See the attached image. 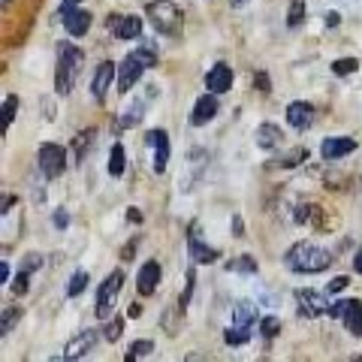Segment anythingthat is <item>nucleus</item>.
<instances>
[{
  "instance_id": "f257e3e1",
  "label": "nucleus",
  "mask_w": 362,
  "mask_h": 362,
  "mask_svg": "<svg viewBox=\"0 0 362 362\" xmlns=\"http://www.w3.org/2000/svg\"><path fill=\"white\" fill-rule=\"evenodd\" d=\"M284 263L290 272H296V275H317V272H326L332 266V254L314 242H296L287 251Z\"/></svg>"
},
{
  "instance_id": "f03ea898",
  "label": "nucleus",
  "mask_w": 362,
  "mask_h": 362,
  "mask_svg": "<svg viewBox=\"0 0 362 362\" xmlns=\"http://www.w3.org/2000/svg\"><path fill=\"white\" fill-rule=\"evenodd\" d=\"M82 61L85 54L78 45L73 42H61L58 45V70H54V90L61 97H66L70 90L76 88V78H78V70H82Z\"/></svg>"
},
{
  "instance_id": "7ed1b4c3",
  "label": "nucleus",
  "mask_w": 362,
  "mask_h": 362,
  "mask_svg": "<svg viewBox=\"0 0 362 362\" xmlns=\"http://www.w3.org/2000/svg\"><path fill=\"white\" fill-rule=\"evenodd\" d=\"M148 18H151V25L160 30V33H178L181 30V9L173 4V0H151L148 4Z\"/></svg>"
},
{
  "instance_id": "20e7f679",
  "label": "nucleus",
  "mask_w": 362,
  "mask_h": 362,
  "mask_svg": "<svg viewBox=\"0 0 362 362\" xmlns=\"http://www.w3.org/2000/svg\"><path fill=\"white\" fill-rule=\"evenodd\" d=\"M124 287V272H112V275L103 281V284L97 287V302H94V314L100 317V320H109L112 317V308H115V299L118 293Z\"/></svg>"
},
{
  "instance_id": "39448f33",
  "label": "nucleus",
  "mask_w": 362,
  "mask_h": 362,
  "mask_svg": "<svg viewBox=\"0 0 362 362\" xmlns=\"http://www.w3.org/2000/svg\"><path fill=\"white\" fill-rule=\"evenodd\" d=\"M37 166H40V173L45 178H58L66 169V151L54 142H42L40 151H37Z\"/></svg>"
},
{
  "instance_id": "423d86ee",
  "label": "nucleus",
  "mask_w": 362,
  "mask_h": 362,
  "mask_svg": "<svg viewBox=\"0 0 362 362\" xmlns=\"http://www.w3.org/2000/svg\"><path fill=\"white\" fill-rule=\"evenodd\" d=\"M326 296H329V293H320V290H311V287L296 290L299 314L308 317V320H314V317H320V314H329V299Z\"/></svg>"
},
{
  "instance_id": "0eeeda50",
  "label": "nucleus",
  "mask_w": 362,
  "mask_h": 362,
  "mask_svg": "<svg viewBox=\"0 0 362 362\" xmlns=\"http://www.w3.org/2000/svg\"><path fill=\"white\" fill-rule=\"evenodd\" d=\"M145 70H148V64H145L136 52H130L127 58L121 61V66H118V90H121V94H130Z\"/></svg>"
},
{
  "instance_id": "6e6552de",
  "label": "nucleus",
  "mask_w": 362,
  "mask_h": 362,
  "mask_svg": "<svg viewBox=\"0 0 362 362\" xmlns=\"http://www.w3.org/2000/svg\"><path fill=\"white\" fill-rule=\"evenodd\" d=\"M118 78V66H112V61H103L97 66V73L94 78H90V94H94L97 103H106V97H109V88L112 82Z\"/></svg>"
},
{
  "instance_id": "1a4fd4ad",
  "label": "nucleus",
  "mask_w": 362,
  "mask_h": 362,
  "mask_svg": "<svg viewBox=\"0 0 362 362\" xmlns=\"http://www.w3.org/2000/svg\"><path fill=\"white\" fill-rule=\"evenodd\" d=\"M106 28L115 33V40H136L142 33V18L139 16H109Z\"/></svg>"
},
{
  "instance_id": "9d476101",
  "label": "nucleus",
  "mask_w": 362,
  "mask_h": 362,
  "mask_svg": "<svg viewBox=\"0 0 362 362\" xmlns=\"http://www.w3.org/2000/svg\"><path fill=\"white\" fill-rule=\"evenodd\" d=\"M145 142L154 148V173L163 175L166 166H169V133L166 130H148Z\"/></svg>"
},
{
  "instance_id": "9b49d317",
  "label": "nucleus",
  "mask_w": 362,
  "mask_h": 362,
  "mask_svg": "<svg viewBox=\"0 0 362 362\" xmlns=\"http://www.w3.org/2000/svg\"><path fill=\"white\" fill-rule=\"evenodd\" d=\"M61 21L70 37H85L90 28V13L82 6H70V9H61Z\"/></svg>"
},
{
  "instance_id": "f8f14e48",
  "label": "nucleus",
  "mask_w": 362,
  "mask_h": 362,
  "mask_svg": "<svg viewBox=\"0 0 362 362\" xmlns=\"http://www.w3.org/2000/svg\"><path fill=\"white\" fill-rule=\"evenodd\" d=\"M354 151H356V139H350V136H329V139H323V145H320L323 160H341V157L354 154Z\"/></svg>"
},
{
  "instance_id": "ddd939ff",
  "label": "nucleus",
  "mask_w": 362,
  "mask_h": 362,
  "mask_svg": "<svg viewBox=\"0 0 362 362\" xmlns=\"http://www.w3.org/2000/svg\"><path fill=\"white\" fill-rule=\"evenodd\" d=\"M218 115V94H202L197 103H194V112H190V124L194 127H206V124Z\"/></svg>"
},
{
  "instance_id": "4468645a",
  "label": "nucleus",
  "mask_w": 362,
  "mask_h": 362,
  "mask_svg": "<svg viewBox=\"0 0 362 362\" xmlns=\"http://www.w3.org/2000/svg\"><path fill=\"white\" fill-rule=\"evenodd\" d=\"M206 88L211 94H226L233 88V66L230 64H214L206 73Z\"/></svg>"
},
{
  "instance_id": "2eb2a0df",
  "label": "nucleus",
  "mask_w": 362,
  "mask_h": 362,
  "mask_svg": "<svg viewBox=\"0 0 362 362\" xmlns=\"http://www.w3.org/2000/svg\"><path fill=\"white\" fill-rule=\"evenodd\" d=\"M160 278H163L160 263H157V259H148V263H142V269H139L136 287H139L142 296H151V293L157 290V284H160Z\"/></svg>"
},
{
  "instance_id": "dca6fc26",
  "label": "nucleus",
  "mask_w": 362,
  "mask_h": 362,
  "mask_svg": "<svg viewBox=\"0 0 362 362\" xmlns=\"http://www.w3.org/2000/svg\"><path fill=\"white\" fill-rule=\"evenodd\" d=\"M187 251H190V257H194V263H199V266H209V263H214L221 254H218V247H209L206 242L199 239V233H197V226L187 233Z\"/></svg>"
},
{
  "instance_id": "f3484780",
  "label": "nucleus",
  "mask_w": 362,
  "mask_h": 362,
  "mask_svg": "<svg viewBox=\"0 0 362 362\" xmlns=\"http://www.w3.org/2000/svg\"><path fill=\"white\" fill-rule=\"evenodd\" d=\"M287 124L296 130H308L314 124V106L305 103V100H296V103L287 106Z\"/></svg>"
},
{
  "instance_id": "a211bd4d",
  "label": "nucleus",
  "mask_w": 362,
  "mask_h": 362,
  "mask_svg": "<svg viewBox=\"0 0 362 362\" xmlns=\"http://www.w3.org/2000/svg\"><path fill=\"white\" fill-rule=\"evenodd\" d=\"M254 142H257V148H263V151H275V148H281V142H284V133H281L278 124H259L254 133Z\"/></svg>"
},
{
  "instance_id": "6ab92c4d",
  "label": "nucleus",
  "mask_w": 362,
  "mask_h": 362,
  "mask_svg": "<svg viewBox=\"0 0 362 362\" xmlns=\"http://www.w3.org/2000/svg\"><path fill=\"white\" fill-rule=\"evenodd\" d=\"M97 344V332L94 329H85V332H78L70 344L64 347V359H82L88 350H94Z\"/></svg>"
},
{
  "instance_id": "aec40b11",
  "label": "nucleus",
  "mask_w": 362,
  "mask_h": 362,
  "mask_svg": "<svg viewBox=\"0 0 362 362\" xmlns=\"http://www.w3.org/2000/svg\"><path fill=\"white\" fill-rule=\"evenodd\" d=\"M341 323H344V329L359 338L362 335V302L359 299H347V308L341 314Z\"/></svg>"
},
{
  "instance_id": "412c9836",
  "label": "nucleus",
  "mask_w": 362,
  "mask_h": 362,
  "mask_svg": "<svg viewBox=\"0 0 362 362\" xmlns=\"http://www.w3.org/2000/svg\"><path fill=\"white\" fill-rule=\"evenodd\" d=\"M233 323H242V326H254L257 323V305L251 299H242L233 305Z\"/></svg>"
},
{
  "instance_id": "4be33fe9",
  "label": "nucleus",
  "mask_w": 362,
  "mask_h": 362,
  "mask_svg": "<svg viewBox=\"0 0 362 362\" xmlns=\"http://www.w3.org/2000/svg\"><path fill=\"white\" fill-rule=\"evenodd\" d=\"M308 157H311V151L305 148V145H296V148H293V151H284V154H281V157H278V160L272 163V166H281V169H293V166L305 163V160H308Z\"/></svg>"
},
{
  "instance_id": "5701e85b",
  "label": "nucleus",
  "mask_w": 362,
  "mask_h": 362,
  "mask_svg": "<svg viewBox=\"0 0 362 362\" xmlns=\"http://www.w3.org/2000/svg\"><path fill=\"white\" fill-rule=\"evenodd\" d=\"M223 341L230 347H239V344H247L251 341V326H242V323H233L230 329L223 332Z\"/></svg>"
},
{
  "instance_id": "b1692460",
  "label": "nucleus",
  "mask_w": 362,
  "mask_h": 362,
  "mask_svg": "<svg viewBox=\"0 0 362 362\" xmlns=\"http://www.w3.org/2000/svg\"><path fill=\"white\" fill-rule=\"evenodd\" d=\"M106 169H109V175H112V178H118V175L124 173V145H121V142H115V145H112Z\"/></svg>"
},
{
  "instance_id": "393cba45",
  "label": "nucleus",
  "mask_w": 362,
  "mask_h": 362,
  "mask_svg": "<svg viewBox=\"0 0 362 362\" xmlns=\"http://www.w3.org/2000/svg\"><path fill=\"white\" fill-rule=\"evenodd\" d=\"M142 115H145V112H142V103L136 100V103H130L127 109H124V115L118 118V124H121V127H136V124L142 121Z\"/></svg>"
},
{
  "instance_id": "a878e982",
  "label": "nucleus",
  "mask_w": 362,
  "mask_h": 362,
  "mask_svg": "<svg viewBox=\"0 0 362 362\" xmlns=\"http://www.w3.org/2000/svg\"><path fill=\"white\" fill-rule=\"evenodd\" d=\"M226 269L230 272H247V275H257V259L254 257H247V254H242V257H235V259H230V263H226Z\"/></svg>"
},
{
  "instance_id": "bb28decb",
  "label": "nucleus",
  "mask_w": 362,
  "mask_h": 362,
  "mask_svg": "<svg viewBox=\"0 0 362 362\" xmlns=\"http://www.w3.org/2000/svg\"><path fill=\"white\" fill-rule=\"evenodd\" d=\"M151 350H154V341H133V344L127 347V354H124V359H127V362L142 359V356H148Z\"/></svg>"
},
{
  "instance_id": "cd10ccee",
  "label": "nucleus",
  "mask_w": 362,
  "mask_h": 362,
  "mask_svg": "<svg viewBox=\"0 0 362 362\" xmlns=\"http://www.w3.org/2000/svg\"><path fill=\"white\" fill-rule=\"evenodd\" d=\"M18 106H21V103H18V97H16V94L4 100V133L13 127V118L18 115Z\"/></svg>"
},
{
  "instance_id": "c85d7f7f",
  "label": "nucleus",
  "mask_w": 362,
  "mask_h": 362,
  "mask_svg": "<svg viewBox=\"0 0 362 362\" xmlns=\"http://www.w3.org/2000/svg\"><path fill=\"white\" fill-rule=\"evenodd\" d=\"M88 272H76V275L70 278V287H66V296H70V299H76L78 296V293H82L85 287H88Z\"/></svg>"
},
{
  "instance_id": "c756f323",
  "label": "nucleus",
  "mask_w": 362,
  "mask_h": 362,
  "mask_svg": "<svg viewBox=\"0 0 362 362\" xmlns=\"http://www.w3.org/2000/svg\"><path fill=\"white\" fill-rule=\"evenodd\" d=\"M359 70V61L356 58H338L332 64V73L335 76H350V73H356Z\"/></svg>"
},
{
  "instance_id": "7c9ffc66",
  "label": "nucleus",
  "mask_w": 362,
  "mask_h": 362,
  "mask_svg": "<svg viewBox=\"0 0 362 362\" xmlns=\"http://www.w3.org/2000/svg\"><path fill=\"white\" fill-rule=\"evenodd\" d=\"M18 317H21V308H6L4 311V320H0V335L13 332V326L18 323Z\"/></svg>"
},
{
  "instance_id": "2f4dec72",
  "label": "nucleus",
  "mask_w": 362,
  "mask_h": 362,
  "mask_svg": "<svg viewBox=\"0 0 362 362\" xmlns=\"http://www.w3.org/2000/svg\"><path fill=\"white\" fill-rule=\"evenodd\" d=\"M121 332H124V320H121V317H112V320L103 326V338H106V341H118Z\"/></svg>"
},
{
  "instance_id": "473e14b6",
  "label": "nucleus",
  "mask_w": 362,
  "mask_h": 362,
  "mask_svg": "<svg viewBox=\"0 0 362 362\" xmlns=\"http://www.w3.org/2000/svg\"><path fill=\"white\" fill-rule=\"evenodd\" d=\"M305 18V0H293L290 4V16H287V25L290 28H299Z\"/></svg>"
},
{
  "instance_id": "72a5a7b5",
  "label": "nucleus",
  "mask_w": 362,
  "mask_h": 362,
  "mask_svg": "<svg viewBox=\"0 0 362 362\" xmlns=\"http://www.w3.org/2000/svg\"><path fill=\"white\" fill-rule=\"evenodd\" d=\"M94 133H97V130H85V133L76 136V157H78V160L85 157V148H90V145H94Z\"/></svg>"
},
{
  "instance_id": "f704fd0d",
  "label": "nucleus",
  "mask_w": 362,
  "mask_h": 362,
  "mask_svg": "<svg viewBox=\"0 0 362 362\" xmlns=\"http://www.w3.org/2000/svg\"><path fill=\"white\" fill-rule=\"evenodd\" d=\"M194 287H197V275H194V269H190V272H187V287H185V293L178 296V308H181V311H185L187 305H190V296H194Z\"/></svg>"
},
{
  "instance_id": "c9c22d12",
  "label": "nucleus",
  "mask_w": 362,
  "mask_h": 362,
  "mask_svg": "<svg viewBox=\"0 0 362 362\" xmlns=\"http://www.w3.org/2000/svg\"><path fill=\"white\" fill-rule=\"evenodd\" d=\"M30 275H33V272H28V269H18V275H16V281H13V293H16V296H25V293H28Z\"/></svg>"
},
{
  "instance_id": "e433bc0d",
  "label": "nucleus",
  "mask_w": 362,
  "mask_h": 362,
  "mask_svg": "<svg viewBox=\"0 0 362 362\" xmlns=\"http://www.w3.org/2000/svg\"><path fill=\"white\" fill-rule=\"evenodd\" d=\"M259 332H263L266 338H275L281 332V320L278 317H263V320H259Z\"/></svg>"
},
{
  "instance_id": "4c0bfd02",
  "label": "nucleus",
  "mask_w": 362,
  "mask_h": 362,
  "mask_svg": "<svg viewBox=\"0 0 362 362\" xmlns=\"http://www.w3.org/2000/svg\"><path fill=\"white\" fill-rule=\"evenodd\" d=\"M347 284H350V278L347 275H338V278H332L329 284H326V293H341Z\"/></svg>"
},
{
  "instance_id": "58836bf2",
  "label": "nucleus",
  "mask_w": 362,
  "mask_h": 362,
  "mask_svg": "<svg viewBox=\"0 0 362 362\" xmlns=\"http://www.w3.org/2000/svg\"><path fill=\"white\" fill-rule=\"evenodd\" d=\"M40 266H42V257L40 254H28L25 263H21V269H28V272H37Z\"/></svg>"
},
{
  "instance_id": "ea45409f",
  "label": "nucleus",
  "mask_w": 362,
  "mask_h": 362,
  "mask_svg": "<svg viewBox=\"0 0 362 362\" xmlns=\"http://www.w3.org/2000/svg\"><path fill=\"white\" fill-rule=\"evenodd\" d=\"M254 88H257V90H263V94H269V90H272L269 76H266V73H257V76H254Z\"/></svg>"
},
{
  "instance_id": "a19ab883",
  "label": "nucleus",
  "mask_w": 362,
  "mask_h": 362,
  "mask_svg": "<svg viewBox=\"0 0 362 362\" xmlns=\"http://www.w3.org/2000/svg\"><path fill=\"white\" fill-rule=\"evenodd\" d=\"M230 230H233V235H245V221H242V214H233V221H230Z\"/></svg>"
},
{
  "instance_id": "79ce46f5",
  "label": "nucleus",
  "mask_w": 362,
  "mask_h": 362,
  "mask_svg": "<svg viewBox=\"0 0 362 362\" xmlns=\"http://www.w3.org/2000/svg\"><path fill=\"white\" fill-rule=\"evenodd\" d=\"M344 308H347V299L332 302V305H329V317H341V314H344Z\"/></svg>"
},
{
  "instance_id": "37998d69",
  "label": "nucleus",
  "mask_w": 362,
  "mask_h": 362,
  "mask_svg": "<svg viewBox=\"0 0 362 362\" xmlns=\"http://www.w3.org/2000/svg\"><path fill=\"white\" fill-rule=\"evenodd\" d=\"M66 223H70V214H66L64 209H61V211H54V226H58V230H64Z\"/></svg>"
},
{
  "instance_id": "c03bdc74",
  "label": "nucleus",
  "mask_w": 362,
  "mask_h": 362,
  "mask_svg": "<svg viewBox=\"0 0 362 362\" xmlns=\"http://www.w3.org/2000/svg\"><path fill=\"white\" fill-rule=\"evenodd\" d=\"M311 211H314V206H299V211H296V223H305L311 218Z\"/></svg>"
},
{
  "instance_id": "a18cd8bd",
  "label": "nucleus",
  "mask_w": 362,
  "mask_h": 362,
  "mask_svg": "<svg viewBox=\"0 0 362 362\" xmlns=\"http://www.w3.org/2000/svg\"><path fill=\"white\" fill-rule=\"evenodd\" d=\"M127 317H133V320H136V317H142V305H139V302H133L130 308H127Z\"/></svg>"
},
{
  "instance_id": "49530a36",
  "label": "nucleus",
  "mask_w": 362,
  "mask_h": 362,
  "mask_svg": "<svg viewBox=\"0 0 362 362\" xmlns=\"http://www.w3.org/2000/svg\"><path fill=\"white\" fill-rule=\"evenodd\" d=\"M323 21H326V28H335L341 18H338V13H326V18H323Z\"/></svg>"
},
{
  "instance_id": "de8ad7c7",
  "label": "nucleus",
  "mask_w": 362,
  "mask_h": 362,
  "mask_svg": "<svg viewBox=\"0 0 362 362\" xmlns=\"http://www.w3.org/2000/svg\"><path fill=\"white\" fill-rule=\"evenodd\" d=\"M354 272H359V275H362V245H359V251H356V259H354Z\"/></svg>"
},
{
  "instance_id": "09e8293b",
  "label": "nucleus",
  "mask_w": 362,
  "mask_h": 362,
  "mask_svg": "<svg viewBox=\"0 0 362 362\" xmlns=\"http://www.w3.org/2000/svg\"><path fill=\"white\" fill-rule=\"evenodd\" d=\"M0 281H9V263H6V259L0 263Z\"/></svg>"
},
{
  "instance_id": "8fccbe9b",
  "label": "nucleus",
  "mask_w": 362,
  "mask_h": 362,
  "mask_svg": "<svg viewBox=\"0 0 362 362\" xmlns=\"http://www.w3.org/2000/svg\"><path fill=\"white\" fill-rule=\"evenodd\" d=\"M13 206H16V197H4V209H0V211H4V214H6L9 209H13Z\"/></svg>"
},
{
  "instance_id": "3c124183",
  "label": "nucleus",
  "mask_w": 362,
  "mask_h": 362,
  "mask_svg": "<svg viewBox=\"0 0 362 362\" xmlns=\"http://www.w3.org/2000/svg\"><path fill=\"white\" fill-rule=\"evenodd\" d=\"M127 221H136V223H139V221H142V211H136V209H130V211H127Z\"/></svg>"
},
{
  "instance_id": "603ef678",
  "label": "nucleus",
  "mask_w": 362,
  "mask_h": 362,
  "mask_svg": "<svg viewBox=\"0 0 362 362\" xmlns=\"http://www.w3.org/2000/svg\"><path fill=\"white\" fill-rule=\"evenodd\" d=\"M70 6H78V0H61V9H70Z\"/></svg>"
},
{
  "instance_id": "864d4df0",
  "label": "nucleus",
  "mask_w": 362,
  "mask_h": 362,
  "mask_svg": "<svg viewBox=\"0 0 362 362\" xmlns=\"http://www.w3.org/2000/svg\"><path fill=\"white\" fill-rule=\"evenodd\" d=\"M247 0H230V6H245Z\"/></svg>"
},
{
  "instance_id": "5fc2aeb1",
  "label": "nucleus",
  "mask_w": 362,
  "mask_h": 362,
  "mask_svg": "<svg viewBox=\"0 0 362 362\" xmlns=\"http://www.w3.org/2000/svg\"><path fill=\"white\" fill-rule=\"evenodd\" d=\"M4 4H9V0H4Z\"/></svg>"
}]
</instances>
